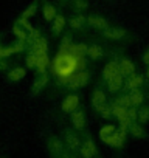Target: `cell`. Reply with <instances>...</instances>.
<instances>
[{
    "mask_svg": "<svg viewBox=\"0 0 149 158\" xmlns=\"http://www.w3.org/2000/svg\"><path fill=\"white\" fill-rule=\"evenodd\" d=\"M25 50V45H23V40H19L16 45L13 47H0V59H3V57H8L14 53H20Z\"/></svg>",
    "mask_w": 149,
    "mask_h": 158,
    "instance_id": "cell-7",
    "label": "cell"
},
{
    "mask_svg": "<svg viewBox=\"0 0 149 158\" xmlns=\"http://www.w3.org/2000/svg\"><path fill=\"white\" fill-rule=\"evenodd\" d=\"M87 54H89L92 59H98V57H101V56H103V51H101V48H100V47L92 45V47H89V48H87Z\"/></svg>",
    "mask_w": 149,
    "mask_h": 158,
    "instance_id": "cell-26",
    "label": "cell"
},
{
    "mask_svg": "<svg viewBox=\"0 0 149 158\" xmlns=\"http://www.w3.org/2000/svg\"><path fill=\"white\" fill-rule=\"evenodd\" d=\"M120 74H121V73H120V68H118V65H117L115 62L107 64V65L104 67V70H103V76H104L106 81H109V79H112V77H115V76H120Z\"/></svg>",
    "mask_w": 149,
    "mask_h": 158,
    "instance_id": "cell-12",
    "label": "cell"
},
{
    "mask_svg": "<svg viewBox=\"0 0 149 158\" xmlns=\"http://www.w3.org/2000/svg\"><path fill=\"white\" fill-rule=\"evenodd\" d=\"M27 65L30 67V68H36V57H34V54L30 51V54L27 56Z\"/></svg>",
    "mask_w": 149,
    "mask_h": 158,
    "instance_id": "cell-32",
    "label": "cell"
},
{
    "mask_svg": "<svg viewBox=\"0 0 149 158\" xmlns=\"http://www.w3.org/2000/svg\"><path fill=\"white\" fill-rule=\"evenodd\" d=\"M84 23H86V17H84V16H76V17H73V19L70 20V27L74 28V30L83 28Z\"/></svg>",
    "mask_w": 149,
    "mask_h": 158,
    "instance_id": "cell-25",
    "label": "cell"
},
{
    "mask_svg": "<svg viewBox=\"0 0 149 158\" xmlns=\"http://www.w3.org/2000/svg\"><path fill=\"white\" fill-rule=\"evenodd\" d=\"M74 5H76V8H79V10L87 8V2H84V0H74Z\"/></svg>",
    "mask_w": 149,
    "mask_h": 158,
    "instance_id": "cell-34",
    "label": "cell"
},
{
    "mask_svg": "<svg viewBox=\"0 0 149 158\" xmlns=\"http://www.w3.org/2000/svg\"><path fill=\"white\" fill-rule=\"evenodd\" d=\"M78 104H79V98L74 96V95H70V96H67L64 99L62 110L64 112H74V110H76V107H78Z\"/></svg>",
    "mask_w": 149,
    "mask_h": 158,
    "instance_id": "cell-11",
    "label": "cell"
},
{
    "mask_svg": "<svg viewBox=\"0 0 149 158\" xmlns=\"http://www.w3.org/2000/svg\"><path fill=\"white\" fill-rule=\"evenodd\" d=\"M124 138H126V129H124V127H121V130H120V132H113L112 135L104 136V138H101V139H103L106 144H109V146L120 147V146L124 143Z\"/></svg>",
    "mask_w": 149,
    "mask_h": 158,
    "instance_id": "cell-5",
    "label": "cell"
},
{
    "mask_svg": "<svg viewBox=\"0 0 149 158\" xmlns=\"http://www.w3.org/2000/svg\"><path fill=\"white\" fill-rule=\"evenodd\" d=\"M47 82H48V76H47V73H39L37 77L34 79L33 85H31V93H33V95L40 93V92L44 90V87L47 85Z\"/></svg>",
    "mask_w": 149,
    "mask_h": 158,
    "instance_id": "cell-6",
    "label": "cell"
},
{
    "mask_svg": "<svg viewBox=\"0 0 149 158\" xmlns=\"http://www.w3.org/2000/svg\"><path fill=\"white\" fill-rule=\"evenodd\" d=\"M146 74H147V77H149V68H147V73H146Z\"/></svg>",
    "mask_w": 149,
    "mask_h": 158,
    "instance_id": "cell-40",
    "label": "cell"
},
{
    "mask_svg": "<svg viewBox=\"0 0 149 158\" xmlns=\"http://www.w3.org/2000/svg\"><path fill=\"white\" fill-rule=\"evenodd\" d=\"M112 115H115L117 118H118V121H120V124H121V127H124V129H127L129 126H130V116H129V112H127V109L126 107H120V106H113V109H112Z\"/></svg>",
    "mask_w": 149,
    "mask_h": 158,
    "instance_id": "cell-3",
    "label": "cell"
},
{
    "mask_svg": "<svg viewBox=\"0 0 149 158\" xmlns=\"http://www.w3.org/2000/svg\"><path fill=\"white\" fill-rule=\"evenodd\" d=\"M127 112H129V116H130V119H137V116H138V112H137L135 109H127Z\"/></svg>",
    "mask_w": 149,
    "mask_h": 158,
    "instance_id": "cell-35",
    "label": "cell"
},
{
    "mask_svg": "<svg viewBox=\"0 0 149 158\" xmlns=\"http://www.w3.org/2000/svg\"><path fill=\"white\" fill-rule=\"evenodd\" d=\"M118 68H120L121 74H129V76L134 74V71H135V67H134V64L129 59H121L120 64H118Z\"/></svg>",
    "mask_w": 149,
    "mask_h": 158,
    "instance_id": "cell-17",
    "label": "cell"
},
{
    "mask_svg": "<svg viewBox=\"0 0 149 158\" xmlns=\"http://www.w3.org/2000/svg\"><path fill=\"white\" fill-rule=\"evenodd\" d=\"M87 53L86 45H71L65 51H59L53 60V70L61 82H70V79L76 74L78 68L83 67V54Z\"/></svg>",
    "mask_w": 149,
    "mask_h": 158,
    "instance_id": "cell-1",
    "label": "cell"
},
{
    "mask_svg": "<svg viewBox=\"0 0 149 158\" xmlns=\"http://www.w3.org/2000/svg\"><path fill=\"white\" fill-rule=\"evenodd\" d=\"M124 34H126V31L121 30V28H107V30H104V36L107 39H112V40H120V39L124 37Z\"/></svg>",
    "mask_w": 149,
    "mask_h": 158,
    "instance_id": "cell-15",
    "label": "cell"
},
{
    "mask_svg": "<svg viewBox=\"0 0 149 158\" xmlns=\"http://www.w3.org/2000/svg\"><path fill=\"white\" fill-rule=\"evenodd\" d=\"M100 112H101V115H103L104 118H109V116H110V110H109L107 107H103Z\"/></svg>",
    "mask_w": 149,
    "mask_h": 158,
    "instance_id": "cell-36",
    "label": "cell"
},
{
    "mask_svg": "<svg viewBox=\"0 0 149 158\" xmlns=\"http://www.w3.org/2000/svg\"><path fill=\"white\" fill-rule=\"evenodd\" d=\"M92 102H93V106H95L96 110H101L103 107H106V95H104V92H101V90H95V92H93Z\"/></svg>",
    "mask_w": 149,
    "mask_h": 158,
    "instance_id": "cell-14",
    "label": "cell"
},
{
    "mask_svg": "<svg viewBox=\"0 0 149 158\" xmlns=\"http://www.w3.org/2000/svg\"><path fill=\"white\" fill-rule=\"evenodd\" d=\"M79 152H81V155H83L84 158H92V156H95V153H96V146H95V143H93L92 139H87L86 143L81 144Z\"/></svg>",
    "mask_w": 149,
    "mask_h": 158,
    "instance_id": "cell-10",
    "label": "cell"
},
{
    "mask_svg": "<svg viewBox=\"0 0 149 158\" xmlns=\"http://www.w3.org/2000/svg\"><path fill=\"white\" fill-rule=\"evenodd\" d=\"M87 22H89L90 27H93V28H96V30H107V27H109L107 20L103 19V17H100V16H90V17L87 19Z\"/></svg>",
    "mask_w": 149,
    "mask_h": 158,
    "instance_id": "cell-13",
    "label": "cell"
},
{
    "mask_svg": "<svg viewBox=\"0 0 149 158\" xmlns=\"http://www.w3.org/2000/svg\"><path fill=\"white\" fill-rule=\"evenodd\" d=\"M6 68V62H2L0 60V70H5Z\"/></svg>",
    "mask_w": 149,
    "mask_h": 158,
    "instance_id": "cell-39",
    "label": "cell"
},
{
    "mask_svg": "<svg viewBox=\"0 0 149 158\" xmlns=\"http://www.w3.org/2000/svg\"><path fill=\"white\" fill-rule=\"evenodd\" d=\"M115 132V127L112 126V124H109V126H104L101 130H100V136L101 138H104V136H109V135H112Z\"/></svg>",
    "mask_w": 149,
    "mask_h": 158,
    "instance_id": "cell-30",
    "label": "cell"
},
{
    "mask_svg": "<svg viewBox=\"0 0 149 158\" xmlns=\"http://www.w3.org/2000/svg\"><path fill=\"white\" fill-rule=\"evenodd\" d=\"M143 60H144V64H147V65H149V51H147V53H144Z\"/></svg>",
    "mask_w": 149,
    "mask_h": 158,
    "instance_id": "cell-37",
    "label": "cell"
},
{
    "mask_svg": "<svg viewBox=\"0 0 149 158\" xmlns=\"http://www.w3.org/2000/svg\"><path fill=\"white\" fill-rule=\"evenodd\" d=\"M64 27H65V19H64L62 16H56L54 20H53V33H54V34L61 33Z\"/></svg>",
    "mask_w": 149,
    "mask_h": 158,
    "instance_id": "cell-23",
    "label": "cell"
},
{
    "mask_svg": "<svg viewBox=\"0 0 149 158\" xmlns=\"http://www.w3.org/2000/svg\"><path fill=\"white\" fill-rule=\"evenodd\" d=\"M54 17H56V10H54V6L53 5H45L44 6V19L45 20H54Z\"/></svg>",
    "mask_w": 149,
    "mask_h": 158,
    "instance_id": "cell-24",
    "label": "cell"
},
{
    "mask_svg": "<svg viewBox=\"0 0 149 158\" xmlns=\"http://www.w3.org/2000/svg\"><path fill=\"white\" fill-rule=\"evenodd\" d=\"M115 106H120V107H130L132 106V99H130V95L129 96H121L117 102H115Z\"/></svg>",
    "mask_w": 149,
    "mask_h": 158,
    "instance_id": "cell-29",
    "label": "cell"
},
{
    "mask_svg": "<svg viewBox=\"0 0 149 158\" xmlns=\"http://www.w3.org/2000/svg\"><path fill=\"white\" fill-rule=\"evenodd\" d=\"M47 50H48V47H47L45 39L37 37V39H34L31 42V51L33 53H47Z\"/></svg>",
    "mask_w": 149,
    "mask_h": 158,
    "instance_id": "cell-16",
    "label": "cell"
},
{
    "mask_svg": "<svg viewBox=\"0 0 149 158\" xmlns=\"http://www.w3.org/2000/svg\"><path fill=\"white\" fill-rule=\"evenodd\" d=\"M71 123H73L74 129H83V127H84V124H86L84 113H83V112H78V110L71 112Z\"/></svg>",
    "mask_w": 149,
    "mask_h": 158,
    "instance_id": "cell-18",
    "label": "cell"
},
{
    "mask_svg": "<svg viewBox=\"0 0 149 158\" xmlns=\"http://www.w3.org/2000/svg\"><path fill=\"white\" fill-rule=\"evenodd\" d=\"M36 11H37V5H36V3H33V5H30V6L23 11L22 17H23V19H28V17H31V16H33Z\"/></svg>",
    "mask_w": 149,
    "mask_h": 158,
    "instance_id": "cell-31",
    "label": "cell"
},
{
    "mask_svg": "<svg viewBox=\"0 0 149 158\" xmlns=\"http://www.w3.org/2000/svg\"><path fill=\"white\" fill-rule=\"evenodd\" d=\"M13 33H14V36H16L19 40H25V42H27V40H30V34H27V33H25V30H23L19 23L13 27Z\"/></svg>",
    "mask_w": 149,
    "mask_h": 158,
    "instance_id": "cell-22",
    "label": "cell"
},
{
    "mask_svg": "<svg viewBox=\"0 0 149 158\" xmlns=\"http://www.w3.org/2000/svg\"><path fill=\"white\" fill-rule=\"evenodd\" d=\"M138 118H140V121H147L149 119V109H143L141 112H138Z\"/></svg>",
    "mask_w": 149,
    "mask_h": 158,
    "instance_id": "cell-33",
    "label": "cell"
},
{
    "mask_svg": "<svg viewBox=\"0 0 149 158\" xmlns=\"http://www.w3.org/2000/svg\"><path fill=\"white\" fill-rule=\"evenodd\" d=\"M47 149H48V152H50V155L53 158H61L62 153H64V144L54 135L48 136V139H47Z\"/></svg>",
    "mask_w": 149,
    "mask_h": 158,
    "instance_id": "cell-2",
    "label": "cell"
},
{
    "mask_svg": "<svg viewBox=\"0 0 149 158\" xmlns=\"http://www.w3.org/2000/svg\"><path fill=\"white\" fill-rule=\"evenodd\" d=\"M61 158H74V156H73V155H70V153H67V152H64Z\"/></svg>",
    "mask_w": 149,
    "mask_h": 158,
    "instance_id": "cell-38",
    "label": "cell"
},
{
    "mask_svg": "<svg viewBox=\"0 0 149 158\" xmlns=\"http://www.w3.org/2000/svg\"><path fill=\"white\" fill-rule=\"evenodd\" d=\"M121 85H123L121 74L120 76H115V77H112V79H109V81H107V87H109L110 92H118L121 89Z\"/></svg>",
    "mask_w": 149,
    "mask_h": 158,
    "instance_id": "cell-20",
    "label": "cell"
},
{
    "mask_svg": "<svg viewBox=\"0 0 149 158\" xmlns=\"http://www.w3.org/2000/svg\"><path fill=\"white\" fill-rule=\"evenodd\" d=\"M25 68H22V67H17V68H13L10 73H8V79L11 82H17V81H20V79H23L25 77Z\"/></svg>",
    "mask_w": 149,
    "mask_h": 158,
    "instance_id": "cell-19",
    "label": "cell"
},
{
    "mask_svg": "<svg viewBox=\"0 0 149 158\" xmlns=\"http://www.w3.org/2000/svg\"><path fill=\"white\" fill-rule=\"evenodd\" d=\"M130 99H132V106H141V104H143V95H141V92L132 90Z\"/></svg>",
    "mask_w": 149,
    "mask_h": 158,
    "instance_id": "cell-27",
    "label": "cell"
},
{
    "mask_svg": "<svg viewBox=\"0 0 149 158\" xmlns=\"http://www.w3.org/2000/svg\"><path fill=\"white\" fill-rule=\"evenodd\" d=\"M129 129H130V133H132L134 136H137V138H143V136H144V130H143L138 124H130Z\"/></svg>",
    "mask_w": 149,
    "mask_h": 158,
    "instance_id": "cell-28",
    "label": "cell"
},
{
    "mask_svg": "<svg viewBox=\"0 0 149 158\" xmlns=\"http://www.w3.org/2000/svg\"><path fill=\"white\" fill-rule=\"evenodd\" d=\"M33 54L36 57V68H37V71L39 73H45L47 67L50 65V59H48L47 53H33Z\"/></svg>",
    "mask_w": 149,
    "mask_h": 158,
    "instance_id": "cell-8",
    "label": "cell"
},
{
    "mask_svg": "<svg viewBox=\"0 0 149 158\" xmlns=\"http://www.w3.org/2000/svg\"><path fill=\"white\" fill-rule=\"evenodd\" d=\"M64 139H65L67 146H68L71 150H78V149H81L79 138H78L76 135H74L71 130H65V133H64Z\"/></svg>",
    "mask_w": 149,
    "mask_h": 158,
    "instance_id": "cell-9",
    "label": "cell"
},
{
    "mask_svg": "<svg viewBox=\"0 0 149 158\" xmlns=\"http://www.w3.org/2000/svg\"><path fill=\"white\" fill-rule=\"evenodd\" d=\"M90 79V74L87 71H81V73H76L68 82V89L74 90V89H81L83 85H86Z\"/></svg>",
    "mask_w": 149,
    "mask_h": 158,
    "instance_id": "cell-4",
    "label": "cell"
},
{
    "mask_svg": "<svg viewBox=\"0 0 149 158\" xmlns=\"http://www.w3.org/2000/svg\"><path fill=\"white\" fill-rule=\"evenodd\" d=\"M141 84H143V77L140 74H130L129 81H127V89L137 90V87H140Z\"/></svg>",
    "mask_w": 149,
    "mask_h": 158,
    "instance_id": "cell-21",
    "label": "cell"
}]
</instances>
